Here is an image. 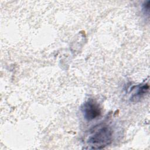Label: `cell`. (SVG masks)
<instances>
[{
	"instance_id": "obj_1",
	"label": "cell",
	"mask_w": 150,
	"mask_h": 150,
	"mask_svg": "<svg viewBox=\"0 0 150 150\" xmlns=\"http://www.w3.org/2000/svg\"><path fill=\"white\" fill-rule=\"evenodd\" d=\"M112 128L106 123H100L91 128L85 138L86 148L101 149L110 145L113 140Z\"/></svg>"
},
{
	"instance_id": "obj_2",
	"label": "cell",
	"mask_w": 150,
	"mask_h": 150,
	"mask_svg": "<svg viewBox=\"0 0 150 150\" xmlns=\"http://www.w3.org/2000/svg\"><path fill=\"white\" fill-rule=\"evenodd\" d=\"M81 110L85 120L92 121L101 114V108L99 104L93 99H88L81 106Z\"/></svg>"
},
{
	"instance_id": "obj_3",
	"label": "cell",
	"mask_w": 150,
	"mask_h": 150,
	"mask_svg": "<svg viewBox=\"0 0 150 150\" xmlns=\"http://www.w3.org/2000/svg\"><path fill=\"white\" fill-rule=\"evenodd\" d=\"M149 85L147 83L135 86L132 89L134 92L130 97V101L137 103L144 98L149 91Z\"/></svg>"
},
{
	"instance_id": "obj_4",
	"label": "cell",
	"mask_w": 150,
	"mask_h": 150,
	"mask_svg": "<svg viewBox=\"0 0 150 150\" xmlns=\"http://www.w3.org/2000/svg\"><path fill=\"white\" fill-rule=\"evenodd\" d=\"M149 4L150 1H147L144 2V4L142 5V10L144 14L149 16Z\"/></svg>"
}]
</instances>
